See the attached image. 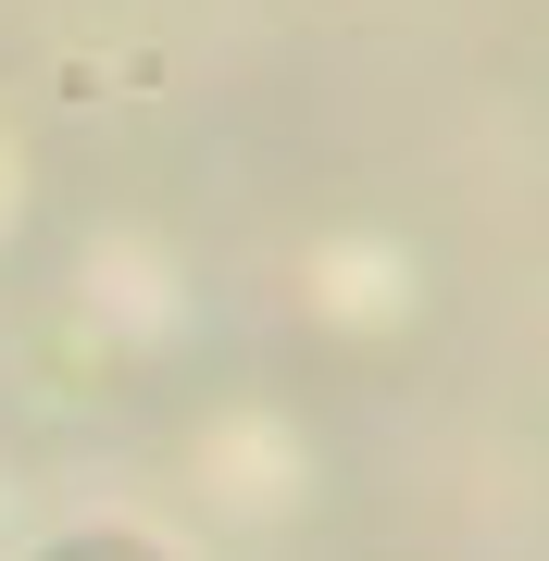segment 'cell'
<instances>
[{
	"label": "cell",
	"instance_id": "cell-1",
	"mask_svg": "<svg viewBox=\"0 0 549 561\" xmlns=\"http://www.w3.org/2000/svg\"><path fill=\"white\" fill-rule=\"evenodd\" d=\"M50 561H150V549H125V537H76V549H50Z\"/></svg>",
	"mask_w": 549,
	"mask_h": 561
}]
</instances>
